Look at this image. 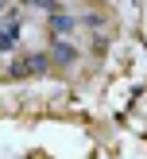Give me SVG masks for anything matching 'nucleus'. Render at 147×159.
<instances>
[{"label":"nucleus","mask_w":147,"mask_h":159,"mask_svg":"<svg viewBox=\"0 0 147 159\" xmlns=\"http://www.w3.org/2000/svg\"><path fill=\"white\" fill-rule=\"evenodd\" d=\"M46 66H50V54L35 51V54H23V58H15L12 66H8V74H12V78H31V74H43Z\"/></svg>","instance_id":"obj_1"},{"label":"nucleus","mask_w":147,"mask_h":159,"mask_svg":"<svg viewBox=\"0 0 147 159\" xmlns=\"http://www.w3.org/2000/svg\"><path fill=\"white\" fill-rule=\"evenodd\" d=\"M50 58L58 62V66H70V62L77 58V47L70 43V39H54V47H50Z\"/></svg>","instance_id":"obj_2"},{"label":"nucleus","mask_w":147,"mask_h":159,"mask_svg":"<svg viewBox=\"0 0 147 159\" xmlns=\"http://www.w3.org/2000/svg\"><path fill=\"white\" fill-rule=\"evenodd\" d=\"M50 31H54V39L74 35V31H77V20H74L70 12H54V16H50Z\"/></svg>","instance_id":"obj_3"},{"label":"nucleus","mask_w":147,"mask_h":159,"mask_svg":"<svg viewBox=\"0 0 147 159\" xmlns=\"http://www.w3.org/2000/svg\"><path fill=\"white\" fill-rule=\"evenodd\" d=\"M31 4H35V8H43V12H62V4H58V0H31Z\"/></svg>","instance_id":"obj_4"},{"label":"nucleus","mask_w":147,"mask_h":159,"mask_svg":"<svg viewBox=\"0 0 147 159\" xmlns=\"http://www.w3.org/2000/svg\"><path fill=\"white\" fill-rule=\"evenodd\" d=\"M4 8H8V4H4V0H0V12H4Z\"/></svg>","instance_id":"obj_5"}]
</instances>
